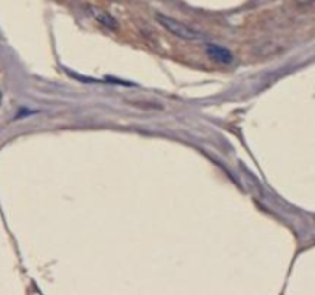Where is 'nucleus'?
Returning <instances> with one entry per match:
<instances>
[{"instance_id": "obj_1", "label": "nucleus", "mask_w": 315, "mask_h": 295, "mask_svg": "<svg viewBox=\"0 0 315 295\" xmlns=\"http://www.w3.org/2000/svg\"><path fill=\"white\" fill-rule=\"evenodd\" d=\"M155 18H157V22H159L166 29V31H169L175 37L182 38V40L194 42V40H202V38L204 37L203 33L197 31V29H194V28H189L188 25L179 22L174 17H169V16L162 14V13H157Z\"/></svg>"}, {"instance_id": "obj_2", "label": "nucleus", "mask_w": 315, "mask_h": 295, "mask_svg": "<svg viewBox=\"0 0 315 295\" xmlns=\"http://www.w3.org/2000/svg\"><path fill=\"white\" fill-rule=\"evenodd\" d=\"M86 11H88V14H90L97 23H100L102 26H105L108 29H112V31H115V29L119 28V22L115 20V17L111 16L108 11H105V9L98 8V6L88 5L86 6Z\"/></svg>"}, {"instance_id": "obj_3", "label": "nucleus", "mask_w": 315, "mask_h": 295, "mask_svg": "<svg viewBox=\"0 0 315 295\" xmlns=\"http://www.w3.org/2000/svg\"><path fill=\"white\" fill-rule=\"evenodd\" d=\"M206 54H208V57L211 58L212 62H217V63H222V65H231L234 62L232 53L229 51L228 48L220 46V45L209 43L208 46H206Z\"/></svg>"}, {"instance_id": "obj_4", "label": "nucleus", "mask_w": 315, "mask_h": 295, "mask_svg": "<svg viewBox=\"0 0 315 295\" xmlns=\"http://www.w3.org/2000/svg\"><path fill=\"white\" fill-rule=\"evenodd\" d=\"M2 98H3V95H2V91H0V105H2Z\"/></svg>"}]
</instances>
